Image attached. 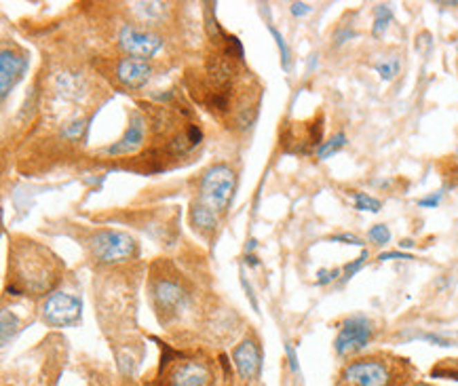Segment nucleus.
<instances>
[{
  "label": "nucleus",
  "instance_id": "obj_28",
  "mask_svg": "<svg viewBox=\"0 0 458 386\" xmlns=\"http://www.w3.org/2000/svg\"><path fill=\"white\" fill-rule=\"evenodd\" d=\"M340 277V268H332V270H319L317 273V285H330L332 281H336Z\"/></svg>",
  "mask_w": 458,
  "mask_h": 386
},
{
  "label": "nucleus",
  "instance_id": "obj_21",
  "mask_svg": "<svg viewBox=\"0 0 458 386\" xmlns=\"http://www.w3.org/2000/svg\"><path fill=\"white\" fill-rule=\"evenodd\" d=\"M353 199H355V209H359V211L378 213L380 209H383V203L370 195H365V192H353Z\"/></svg>",
  "mask_w": 458,
  "mask_h": 386
},
{
  "label": "nucleus",
  "instance_id": "obj_34",
  "mask_svg": "<svg viewBox=\"0 0 458 386\" xmlns=\"http://www.w3.org/2000/svg\"><path fill=\"white\" fill-rule=\"evenodd\" d=\"M353 36H355V32H353V30L338 32V34H336V45H338V47H340V45H345V43L349 41V38H353Z\"/></svg>",
  "mask_w": 458,
  "mask_h": 386
},
{
  "label": "nucleus",
  "instance_id": "obj_3",
  "mask_svg": "<svg viewBox=\"0 0 458 386\" xmlns=\"http://www.w3.org/2000/svg\"><path fill=\"white\" fill-rule=\"evenodd\" d=\"M237 186V175L228 165H213L209 167L199 184V203L222 213L233 199V192Z\"/></svg>",
  "mask_w": 458,
  "mask_h": 386
},
{
  "label": "nucleus",
  "instance_id": "obj_6",
  "mask_svg": "<svg viewBox=\"0 0 458 386\" xmlns=\"http://www.w3.org/2000/svg\"><path fill=\"white\" fill-rule=\"evenodd\" d=\"M81 308L83 304L76 296L66 291H55L45 300L41 315L43 321L51 327H70L81 319Z\"/></svg>",
  "mask_w": 458,
  "mask_h": 386
},
{
  "label": "nucleus",
  "instance_id": "obj_8",
  "mask_svg": "<svg viewBox=\"0 0 458 386\" xmlns=\"http://www.w3.org/2000/svg\"><path fill=\"white\" fill-rule=\"evenodd\" d=\"M150 293H152V302H155L157 313L165 321L175 317L182 311L184 304H186V298H188L184 287L178 281L167 279V277H159V279L152 281Z\"/></svg>",
  "mask_w": 458,
  "mask_h": 386
},
{
  "label": "nucleus",
  "instance_id": "obj_9",
  "mask_svg": "<svg viewBox=\"0 0 458 386\" xmlns=\"http://www.w3.org/2000/svg\"><path fill=\"white\" fill-rule=\"evenodd\" d=\"M146 135V121L142 114H131L129 127L125 129L123 137L104 148V154H112V157H125V154H133L142 144Z\"/></svg>",
  "mask_w": 458,
  "mask_h": 386
},
{
  "label": "nucleus",
  "instance_id": "obj_18",
  "mask_svg": "<svg viewBox=\"0 0 458 386\" xmlns=\"http://www.w3.org/2000/svg\"><path fill=\"white\" fill-rule=\"evenodd\" d=\"M347 144V135L345 133H336V135H332L327 142H323L319 148H317V157L321 159V161H325V159H330V157H334V154Z\"/></svg>",
  "mask_w": 458,
  "mask_h": 386
},
{
  "label": "nucleus",
  "instance_id": "obj_1",
  "mask_svg": "<svg viewBox=\"0 0 458 386\" xmlns=\"http://www.w3.org/2000/svg\"><path fill=\"white\" fill-rule=\"evenodd\" d=\"M13 270L21 289L30 291L32 296L49 291L59 279L57 258L34 241H26L13 251Z\"/></svg>",
  "mask_w": 458,
  "mask_h": 386
},
{
  "label": "nucleus",
  "instance_id": "obj_29",
  "mask_svg": "<svg viewBox=\"0 0 458 386\" xmlns=\"http://www.w3.org/2000/svg\"><path fill=\"white\" fill-rule=\"evenodd\" d=\"M334 243H345V245H357V247H363V241L357 237V235H351V233H342V235H336L332 237Z\"/></svg>",
  "mask_w": 458,
  "mask_h": 386
},
{
  "label": "nucleus",
  "instance_id": "obj_27",
  "mask_svg": "<svg viewBox=\"0 0 458 386\" xmlns=\"http://www.w3.org/2000/svg\"><path fill=\"white\" fill-rule=\"evenodd\" d=\"M441 199H443V190H439V192H433V195H429V197H423V199H418V207H425V209H433V207H437V205L441 203Z\"/></svg>",
  "mask_w": 458,
  "mask_h": 386
},
{
  "label": "nucleus",
  "instance_id": "obj_39",
  "mask_svg": "<svg viewBox=\"0 0 458 386\" xmlns=\"http://www.w3.org/2000/svg\"><path fill=\"white\" fill-rule=\"evenodd\" d=\"M456 154H458V148H456Z\"/></svg>",
  "mask_w": 458,
  "mask_h": 386
},
{
  "label": "nucleus",
  "instance_id": "obj_7",
  "mask_svg": "<svg viewBox=\"0 0 458 386\" xmlns=\"http://www.w3.org/2000/svg\"><path fill=\"white\" fill-rule=\"evenodd\" d=\"M119 45L127 55L135 59H148L155 57L163 49V38L144 28L125 23L119 32Z\"/></svg>",
  "mask_w": 458,
  "mask_h": 386
},
{
  "label": "nucleus",
  "instance_id": "obj_14",
  "mask_svg": "<svg viewBox=\"0 0 458 386\" xmlns=\"http://www.w3.org/2000/svg\"><path fill=\"white\" fill-rule=\"evenodd\" d=\"M190 224H193L197 230H201V233H209V230H213L218 224V213L197 201V203H193V207H190Z\"/></svg>",
  "mask_w": 458,
  "mask_h": 386
},
{
  "label": "nucleus",
  "instance_id": "obj_36",
  "mask_svg": "<svg viewBox=\"0 0 458 386\" xmlns=\"http://www.w3.org/2000/svg\"><path fill=\"white\" fill-rule=\"evenodd\" d=\"M245 262H247L249 266H258V264H260V262H258V258H256V255H251V253H247V255H245Z\"/></svg>",
  "mask_w": 458,
  "mask_h": 386
},
{
  "label": "nucleus",
  "instance_id": "obj_23",
  "mask_svg": "<svg viewBox=\"0 0 458 386\" xmlns=\"http://www.w3.org/2000/svg\"><path fill=\"white\" fill-rule=\"evenodd\" d=\"M368 239H370L372 243H376V245H387V243L391 241V230H389L385 224H376V226L370 228Z\"/></svg>",
  "mask_w": 458,
  "mask_h": 386
},
{
  "label": "nucleus",
  "instance_id": "obj_2",
  "mask_svg": "<svg viewBox=\"0 0 458 386\" xmlns=\"http://www.w3.org/2000/svg\"><path fill=\"white\" fill-rule=\"evenodd\" d=\"M405 359L389 361L387 355H372L349 361L340 369L338 386H401L405 382Z\"/></svg>",
  "mask_w": 458,
  "mask_h": 386
},
{
  "label": "nucleus",
  "instance_id": "obj_35",
  "mask_svg": "<svg viewBox=\"0 0 458 386\" xmlns=\"http://www.w3.org/2000/svg\"><path fill=\"white\" fill-rule=\"evenodd\" d=\"M241 283H243V289L247 291V298H249V302H251V308L254 311H258V302H256V298H254V291H251V285L245 281V277H241Z\"/></svg>",
  "mask_w": 458,
  "mask_h": 386
},
{
  "label": "nucleus",
  "instance_id": "obj_26",
  "mask_svg": "<svg viewBox=\"0 0 458 386\" xmlns=\"http://www.w3.org/2000/svg\"><path fill=\"white\" fill-rule=\"evenodd\" d=\"M226 57L243 59V45L239 43L237 36H226Z\"/></svg>",
  "mask_w": 458,
  "mask_h": 386
},
{
  "label": "nucleus",
  "instance_id": "obj_17",
  "mask_svg": "<svg viewBox=\"0 0 458 386\" xmlns=\"http://www.w3.org/2000/svg\"><path fill=\"white\" fill-rule=\"evenodd\" d=\"M391 19H393V11H391V7H389V5H378L376 11H374L372 36H374V38H380V36H383V34L387 32Z\"/></svg>",
  "mask_w": 458,
  "mask_h": 386
},
{
  "label": "nucleus",
  "instance_id": "obj_31",
  "mask_svg": "<svg viewBox=\"0 0 458 386\" xmlns=\"http://www.w3.org/2000/svg\"><path fill=\"white\" fill-rule=\"evenodd\" d=\"M380 262H387V260H412L410 253H403V251H385L378 255Z\"/></svg>",
  "mask_w": 458,
  "mask_h": 386
},
{
  "label": "nucleus",
  "instance_id": "obj_10",
  "mask_svg": "<svg viewBox=\"0 0 458 386\" xmlns=\"http://www.w3.org/2000/svg\"><path fill=\"white\" fill-rule=\"evenodd\" d=\"M26 70H28V59L23 55L3 49V53H0V91H3L0 95H3V99L21 81Z\"/></svg>",
  "mask_w": 458,
  "mask_h": 386
},
{
  "label": "nucleus",
  "instance_id": "obj_25",
  "mask_svg": "<svg viewBox=\"0 0 458 386\" xmlns=\"http://www.w3.org/2000/svg\"><path fill=\"white\" fill-rule=\"evenodd\" d=\"M368 258H370V253H368V249H363V251H361V255H359L355 262H351V264H347V266H345V277H342V279L349 281L351 277H355V275L359 273V268L365 264V260H368Z\"/></svg>",
  "mask_w": 458,
  "mask_h": 386
},
{
  "label": "nucleus",
  "instance_id": "obj_13",
  "mask_svg": "<svg viewBox=\"0 0 458 386\" xmlns=\"http://www.w3.org/2000/svg\"><path fill=\"white\" fill-rule=\"evenodd\" d=\"M152 74V66L146 59H135V57H125L117 66V79L129 87V89H142Z\"/></svg>",
  "mask_w": 458,
  "mask_h": 386
},
{
  "label": "nucleus",
  "instance_id": "obj_38",
  "mask_svg": "<svg viewBox=\"0 0 458 386\" xmlns=\"http://www.w3.org/2000/svg\"><path fill=\"white\" fill-rule=\"evenodd\" d=\"M247 249H249V251H251V249H256V241H254V239H251V241H249V245H247Z\"/></svg>",
  "mask_w": 458,
  "mask_h": 386
},
{
  "label": "nucleus",
  "instance_id": "obj_15",
  "mask_svg": "<svg viewBox=\"0 0 458 386\" xmlns=\"http://www.w3.org/2000/svg\"><path fill=\"white\" fill-rule=\"evenodd\" d=\"M55 87H57V93H59V95L70 97V99H76V97H79V93L83 91V79H81L79 74L64 72V74H57Z\"/></svg>",
  "mask_w": 458,
  "mask_h": 386
},
{
  "label": "nucleus",
  "instance_id": "obj_32",
  "mask_svg": "<svg viewBox=\"0 0 458 386\" xmlns=\"http://www.w3.org/2000/svg\"><path fill=\"white\" fill-rule=\"evenodd\" d=\"M186 135H188V139H190V144H193V148L201 142V137H203V133H201V129L197 127V125H190L188 127V131H186Z\"/></svg>",
  "mask_w": 458,
  "mask_h": 386
},
{
  "label": "nucleus",
  "instance_id": "obj_5",
  "mask_svg": "<svg viewBox=\"0 0 458 386\" xmlns=\"http://www.w3.org/2000/svg\"><path fill=\"white\" fill-rule=\"evenodd\" d=\"M374 336V325L363 315H353L340 325V331L334 340V351L338 357H349L363 351Z\"/></svg>",
  "mask_w": 458,
  "mask_h": 386
},
{
  "label": "nucleus",
  "instance_id": "obj_19",
  "mask_svg": "<svg viewBox=\"0 0 458 386\" xmlns=\"http://www.w3.org/2000/svg\"><path fill=\"white\" fill-rule=\"evenodd\" d=\"M269 32L273 34L275 43H277V49H279V55H281V68H283L285 72H289V70H292V51H289L287 41H285L283 34H281L275 26H269Z\"/></svg>",
  "mask_w": 458,
  "mask_h": 386
},
{
  "label": "nucleus",
  "instance_id": "obj_11",
  "mask_svg": "<svg viewBox=\"0 0 458 386\" xmlns=\"http://www.w3.org/2000/svg\"><path fill=\"white\" fill-rule=\"evenodd\" d=\"M233 361H235V367H237V371L243 380L256 378L260 374V367H262V353H260L258 342L251 340V338H245L235 349Z\"/></svg>",
  "mask_w": 458,
  "mask_h": 386
},
{
  "label": "nucleus",
  "instance_id": "obj_37",
  "mask_svg": "<svg viewBox=\"0 0 458 386\" xmlns=\"http://www.w3.org/2000/svg\"><path fill=\"white\" fill-rule=\"evenodd\" d=\"M435 374H446V376H450V378H456V380H458V371H437V369H435Z\"/></svg>",
  "mask_w": 458,
  "mask_h": 386
},
{
  "label": "nucleus",
  "instance_id": "obj_24",
  "mask_svg": "<svg viewBox=\"0 0 458 386\" xmlns=\"http://www.w3.org/2000/svg\"><path fill=\"white\" fill-rule=\"evenodd\" d=\"M85 121H72V123H68L64 129H61V137H66V139H70V142H76L81 135H83V131H85Z\"/></svg>",
  "mask_w": 458,
  "mask_h": 386
},
{
  "label": "nucleus",
  "instance_id": "obj_30",
  "mask_svg": "<svg viewBox=\"0 0 458 386\" xmlns=\"http://www.w3.org/2000/svg\"><path fill=\"white\" fill-rule=\"evenodd\" d=\"M289 11H292L294 17H304V15H309L313 11V7L309 3H292Z\"/></svg>",
  "mask_w": 458,
  "mask_h": 386
},
{
  "label": "nucleus",
  "instance_id": "obj_12",
  "mask_svg": "<svg viewBox=\"0 0 458 386\" xmlns=\"http://www.w3.org/2000/svg\"><path fill=\"white\" fill-rule=\"evenodd\" d=\"M209 378V367L205 363L188 359L173 367L169 376V386H207Z\"/></svg>",
  "mask_w": 458,
  "mask_h": 386
},
{
  "label": "nucleus",
  "instance_id": "obj_16",
  "mask_svg": "<svg viewBox=\"0 0 458 386\" xmlns=\"http://www.w3.org/2000/svg\"><path fill=\"white\" fill-rule=\"evenodd\" d=\"M133 11L137 13V17L142 21L159 23V21H163L165 13L169 11V5L167 3H135Z\"/></svg>",
  "mask_w": 458,
  "mask_h": 386
},
{
  "label": "nucleus",
  "instance_id": "obj_4",
  "mask_svg": "<svg viewBox=\"0 0 458 386\" xmlns=\"http://www.w3.org/2000/svg\"><path fill=\"white\" fill-rule=\"evenodd\" d=\"M91 253L95 260L104 264H119L127 262L137 253V243L133 237L121 230H99L91 239Z\"/></svg>",
  "mask_w": 458,
  "mask_h": 386
},
{
  "label": "nucleus",
  "instance_id": "obj_20",
  "mask_svg": "<svg viewBox=\"0 0 458 386\" xmlns=\"http://www.w3.org/2000/svg\"><path fill=\"white\" fill-rule=\"evenodd\" d=\"M374 70L380 74V79H383V81H393L395 76L399 74V59L397 57L380 59V61L374 64Z\"/></svg>",
  "mask_w": 458,
  "mask_h": 386
},
{
  "label": "nucleus",
  "instance_id": "obj_22",
  "mask_svg": "<svg viewBox=\"0 0 458 386\" xmlns=\"http://www.w3.org/2000/svg\"><path fill=\"white\" fill-rule=\"evenodd\" d=\"M21 327V321L17 319L15 313H9V311H3V344H7Z\"/></svg>",
  "mask_w": 458,
  "mask_h": 386
},
{
  "label": "nucleus",
  "instance_id": "obj_33",
  "mask_svg": "<svg viewBox=\"0 0 458 386\" xmlns=\"http://www.w3.org/2000/svg\"><path fill=\"white\" fill-rule=\"evenodd\" d=\"M421 338H423V340H429V342H433V344H437V346H452L450 340H446V338H441V336H437V334H423Z\"/></svg>",
  "mask_w": 458,
  "mask_h": 386
}]
</instances>
